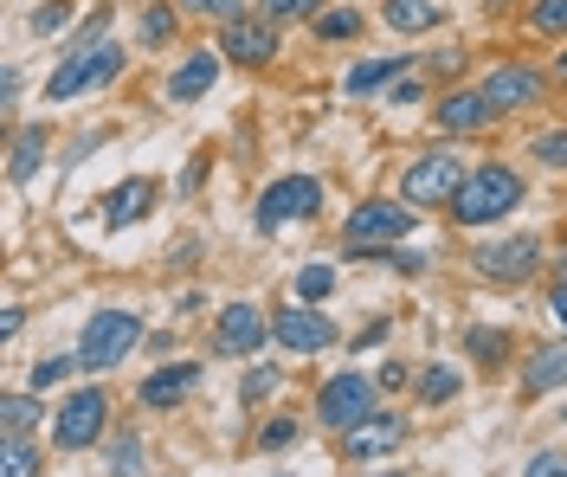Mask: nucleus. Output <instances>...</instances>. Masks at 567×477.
<instances>
[{"mask_svg": "<svg viewBox=\"0 0 567 477\" xmlns=\"http://www.w3.org/2000/svg\"><path fill=\"white\" fill-rule=\"evenodd\" d=\"M523 175L509 168V162H484V168H471L464 175V187L452 194V220L458 226H491V220H503L509 207H523Z\"/></svg>", "mask_w": 567, "mask_h": 477, "instance_id": "nucleus-1", "label": "nucleus"}, {"mask_svg": "<svg viewBox=\"0 0 567 477\" xmlns=\"http://www.w3.org/2000/svg\"><path fill=\"white\" fill-rule=\"evenodd\" d=\"M142 342V317L136 310H97L84 335H78V367H91V374H104V367L130 362V349Z\"/></svg>", "mask_w": 567, "mask_h": 477, "instance_id": "nucleus-2", "label": "nucleus"}, {"mask_svg": "<svg viewBox=\"0 0 567 477\" xmlns=\"http://www.w3.org/2000/svg\"><path fill=\"white\" fill-rule=\"evenodd\" d=\"M420 220V207H406V200H361L349 220H342V246L349 252H388L393 239H406Z\"/></svg>", "mask_w": 567, "mask_h": 477, "instance_id": "nucleus-3", "label": "nucleus"}, {"mask_svg": "<svg viewBox=\"0 0 567 477\" xmlns=\"http://www.w3.org/2000/svg\"><path fill=\"white\" fill-rule=\"evenodd\" d=\"M464 155L458 148H425L420 162L406 168V182H400V200L406 207H452V194L464 187Z\"/></svg>", "mask_w": 567, "mask_h": 477, "instance_id": "nucleus-4", "label": "nucleus"}, {"mask_svg": "<svg viewBox=\"0 0 567 477\" xmlns=\"http://www.w3.org/2000/svg\"><path fill=\"white\" fill-rule=\"evenodd\" d=\"M110 426V394L104 387H78L65 406H59V419H52V439L65 445V452H84V445H97Z\"/></svg>", "mask_w": 567, "mask_h": 477, "instance_id": "nucleus-5", "label": "nucleus"}, {"mask_svg": "<svg viewBox=\"0 0 567 477\" xmlns=\"http://www.w3.org/2000/svg\"><path fill=\"white\" fill-rule=\"evenodd\" d=\"M374 413V381L368 374H329L322 381V394H317V419L322 426H336V433H349V426H361Z\"/></svg>", "mask_w": 567, "mask_h": 477, "instance_id": "nucleus-6", "label": "nucleus"}, {"mask_svg": "<svg viewBox=\"0 0 567 477\" xmlns=\"http://www.w3.org/2000/svg\"><path fill=\"white\" fill-rule=\"evenodd\" d=\"M471 265H477V278H491V284H529L535 271H542V239L516 232V239L477 246V252H471Z\"/></svg>", "mask_w": 567, "mask_h": 477, "instance_id": "nucleus-7", "label": "nucleus"}, {"mask_svg": "<svg viewBox=\"0 0 567 477\" xmlns=\"http://www.w3.org/2000/svg\"><path fill=\"white\" fill-rule=\"evenodd\" d=\"M116 72H123V52H116V45L71 52L65 65L52 72V84H45V104H65V97H78V91H97V84H110Z\"/></svg>", "mask_w": 567, "mask_h": 477, "instance_id": "nucleus-8", "label": "nucleus"}, {"mask_svg": "<svg viewBox=\"0 0 567 477\" xmlns=\"http://www.w3.org/2000/svg\"><path fill=\"white\" fill-rule=\"evenodd\" d=\"M317 207H322V182L317 175H284V182L265 187V200H258V226L278 232V226H290V220H310Z\"/></svg>", "mask_w": 567, "mask_h": 477, "instance_id": "nucleus-9", "label": "nucleus"}, {"mask_svg": "<svg viewBox=\"0 0 567 477\" xmlns=\"http://www.w3.org/2000/svg\"><path fill=\"white\" fill-rule=\"evenodd\" d=\"M271 342L290 349V355H322V349H336V323L322 317L317 303H297V310L271 317Z\"/></svg>", "mask_w": 567, "mask_h": 477, "instance_id": "nucleus-10", "label": "nucleus"}, {"mask_svg": "<svg viewBox=\"0 0 567 477\" xmlns=\"http://www.w3.org/2000/svg\"><path fill=\"white\" fill-rule=\"evenodd\" d=\"M219 355H239V362H251L265 342H271V317L258 310V303H226L219 310Z\"/></svg>", "mask_w": 567, "mask_h": 477, "instance_id": "nucleus-11", "label": "nucleus"}, {"mask_svg": "<svg viewBox=\"0 0 567 477\" xmlns=\"http://www.w3.org/2000/svg\"><path fill=\"white\" fill-rule=\"evenodd\" d=\"M406 445V413H368L361 426H349L342 433V452H349L354 465H368V458H388V452H400Z\"/></svg>", "mask_w": 567, "mask_h": 477, "instance_id": "nucleus-12", "label": "nucleus"}, {"mask_svg": "<svg viewBox=\"0 0 567 477\" xmlns=\"http://www.w3.org/2000/svg\"><path fill=\"white\" fill-rule=\"evenodd\" d=\"M542 91H548V77L529 72V65H496L491 77H484V97L496 104V116L509 111H529V104H542Z\"/></svg>", "mask_w": 567, "mask_h": 477, "instance_id": "nucleus-13", "label": "nucleus"}, {"mask_svg": "<svg viewBox=\"0 0 567 477\" xmlns=\"http://www.w3.org/2000/svg\"><path fill=\"white\" fill-rule=\"evenodd\" d=\"M194 387H200V362H168L142 381V406H148V413H168V406H181Z\"/></svg>", "mask_w": 567, "mask_h": 477, "instance_id": "nucleus-14", "label": "nucleus"}, {"mask_svg": "<svg viewBox=\"0 0 567 477\" xmlns=\"http://www.w3.org/2000/svg\"><path fill=\"white\" fill-rule=\"evenodd\" d=\"M219 52L239 59V65H271L278 59V33H271V20H226V45Z\"/></svg>", "mask_w": 567, "mask_h": 477, "instance_id": "nucleus-15", "label": "nucleus"}, {"mask_svg": "<svg viewBox=\"0 0 567 477\" xmlns=\"http://www.w3.org/2000/svg\"><path fill=\"white\" fill-rule=\"evenodd\" d=\"M491 123H496V104L484 91H452V97H439V129H452V136L491 129Z\"/></svg>", "mask_w": 567, "mask_h": 477, "instance_id": "nucleus-16", "label": "nucleus"}, {"mask_svg": "<svg viewBox=\"0 0 567 477\" xmlns=\"http://www.w3.org/2000/svg\"><path fill=\"white\" fill-rule=\"evenodd\" d=\"M155 194H162V187L148 182V175H130V182H123V187H110V200H104L110 214H104V220L116 226V232H123V226H136L142 214L155 207Z\"/></svg>", "mask_w": 567, "mask_h": 477, "instance_id": "nucleus-17", "label": "nucleus"}, {"mask_svg": "<svg viewBox=\"0 0 567 477\" xmlns=\"http://www.w3.org/2000/svg\"><path fill=\"white\" fill-rule=\"evenodd\" d=\"M555 387H567V342H555V349H535L529 367H523V394H529V401L555 394Z\"/></svg>", "mask_w": 567, "mask_h": 477, "instance_id": "nucleus-18", "label": "nucleus"}, {"mask_svg": "<svg viewBox=\"0 0 567 477\" xmlns=\"http://www.w3.org/2000/svg\"><path fill=\"white\" fill-rule=\"evenodd\" d=\"M213 77H219V52H194V59L168 77V104H194V97H207Z\"/></svg>", "mask_w": 567, "mask_h": 477, "instance_id": "nucleus-19", "label": "nucleus"}, {"mask_svg": "<svg viewBox=\"0 0 567 477\" xmlns=\"http://www.w3.org/2000/svg\"><path fill=\"white\" fill-rule=\"evenodd\" d=\"M381 20H388L393 33H439L445 27V7L439 0H388Z\"/></svg>", "mask_w": 567, "mask_h": 477, "instance_id": "nucleus-20", "label": "nucleus"}, {"mask_svg": "<svg viewBox=\"0 0 567 477\" xmlns=\"http://www.w3.org/2000/svg\"><path fill=\"white\" fill-rule=\"evenodd\" d=\"M393 77H400V59H368V65H354V72H349L342 91H349V97H374V91L393 84Z\"/></svg>", "mask_w": 567, "mask_h": 477, "instance_id": "nucleus-21", "label": "nucleus"}, {"mask_svg": "<svg viewBox=\"0 0 567 477\" xmlns=\"http://www.w3.org/2000/svg\"><path fill=\"white\" fill-rule=\"evenodd\" d=\"M39 155H45V123H33V129H20V143H13V162H7V175H13V182H33Z\"/></svg>", "mask_w": 567, "mask_h": 477, "instance_id": "nucleus-22", "label": "nucleus"}, {"mask_svg": "<svg viewBox=\"0 0 567 477\" xmlns=\"http://www.w3.org/2000/svg\"><path fill=\"white\" fill-rule=\"evenodd\" d=\"M45 471V458H39L33 439H7L0 445V477H39Z\"/></svg>", "mask_w": 567, "mask_h": 477, "instance_id": "nucleus-23", "label": "nucleus"}, {"mask_svg": "<svg viewBox=\"0 0 567 477\" xmlns=\"http://www.w3.org/2000/svg\"><path fill=\"white\" fill-rule=\"evenodd\" d=\"M0 426H7V439H27L39 426V401L33 394H7V401H0Z\"/></svg>", "mask_w": 567, "mask_h": 477, "instance_id": "nucleus-24", "label": "nucleus"}, {"mask_svg": "<svg viewBox=\"0 0 567 477\" xmlns=\"http://www.w3.org/2000/svg\"><path fill=\"white\" fill-rule=\"evenodd\" d=\"M452 394H458V367L432 362V367L420 374V401H425V406H439V401H452Z\"/></svg>", "mask_w": 567, "mask_h": 477, "instance_id": "nucleus-25", "label": "nucleus"}, {"mask_svg": "<svg viewBox=\"0 0 567 477\" xmlns=\"http://www.w3.org/2000/svg\"><path fill=\"white\" fill-rule=\"evenodd\" d=\"M329 291H336V271L329 265H303L297 271V303H322Z\"/></svg>", "mask_w": 567, "mask_h": 477, "instance_id": "nucleus-26", "label": "nucleus"}, {"mask_svg": "<svg viewBox=\"0 0 567 477\" xmlns=\"http://www.w3.org/2000/svg\"><path fill=\"white\" fill-rule=\"evenodd\" d=\"M464 349H471V355H477V362H509V335H503V330H471V335H464Z\"/></svg>", "mask_w": 567, "mask_h": 477, "instance_id": "nucleus-27", "label": "nucleus"}, {"mask_svg": "<svg viewBox=\"0 0 567 477\" xmlns=\"http://www.w3.org/2000/svg\"><path fill=\"white\" fill-rule=\"evenodd\" d=\"M136 33H142V45H168L175 39V7H148Z\"/></svg>", "mask_w": 567, "mask_h": 477, "instance_id": "nucleus-28", "label": "nucleus"}, {"mask_svg": "<svg viewBox=\"0 0 567 477\" xmlns=\"http://www.w3.org/2000/svg\"><path fill=\"white\" fill-rule=\"evenodd\" d=\"M104 33H110V7H97V13H91V20H84L78 33H71L65 59H71V52H91V45H104Z\"/></svg>", "mask_w": 567, "mask_h": 477, "instance_id": "nucleus-29", "label": "nucleus"}, {"mask_svg": "<svg viewBox=\"0 0 567 477\" xmlns=\"http://www.w3.org/2000/svg\"><path fill=\"white\" fill-rule=\"evenodd\" d=\"M317 33H322V39H354V33H361V13H354V7H336V13H317Z\"/></svg>", "mask_w": 567, "mask_h": 477, "instance_id": "nucleus-30", "label": "nucleus"}, {"mask_svg": "<svg viewBox=\"0 0 567 477\" xmlns=\"http://www.w3.org/2000/svg\"><path fill=\"white\" fill-rule=\"evenodd\" d=\"M529 27L535 33H567V0H535V13H529Z\"/></svg>", "mask_w": 567, "mask_h": 477, "instance_id": "nucleus-31", "label": "nucleus"}, {"mask_svg": "<svg viewBox=\"0 0 567 477\" xmlns=\"http://www.w3.org/2000/svg\"><path fill=\"white\" fill-rule=\"evenodd\" d=\"M65 20H71V0H45V7L33 13V33L52 39V33H65Z\"/></svg>", "mask_w": 567, "mask_h": 477, "instance_id": "nucleus-32", "label": "nucleus"}, {"mask_svg": "<svg viewBox=\"0 0 567 477\" xmlns=\"http://www.w3.org/2000/svg\"><path fill=\"white\" fill-rule=\"evenodd\" d=\"M181 7L200 20H246V0H181Z\"/></svg>", "mask_w": 567, "mask_h": 477, "instance_id": "nucleus-33", "label": "nucleus"}, {"mask_svg": "<svg viewBox=\"0 0 567 477\" xmlns=\"http://www.w3.org/2000/svg\"><path fill=\"white\" fill-rule=\"evenodd\" d=\"M322 0H265V20H317Z\"/></svg>", "mask_w": 567, "mask_h": 477, "instance_id": "nucleus-34", "label": "nucleus"}, {"mask_svg": "<svg viewBox=\"0 0 567 477\" xmlns=\"http://www.w3.org/2000/svg\"><path fill=\"white\" fill-rule=\"evenodd\" d=\"M535 155H542L548 168H567V129H548V136H535Z\"/></svg>", "mask_w": 567, "mask_h": 477, "instance_id": "nucleus-35", "label": "nucleus"}, {"mask_svg": "<svg viewBox=\"0 0 567 477\" xmlns=\"http://www.w3.org/2000/svg\"><path fill=\"white\" fill-rule=\"evenodd\" d=\"M71 367H78V355H71V362H33V394H45V387H59V381H65Z\"/></svg>", "mask_w": 567, "mask_h": 477, "instance_id": "nucleus-36", "label": "nucleus"}, {"mask_svg": "<svg viewBox=\"0 0 567 477\" xmlns=\"http://www.w3.org/2000/svg\"><path fill=\"white\" fill-rule=\"evenodd\" d=\"M523 477H567V452H535Z\"/></svg>", "mask_w": 567, "mask_h": 477, "instance_id": "nucleus-37", "label": "nucleus"}, {"mask_svg": "<svg viewBox=\"0 0 567 477\" xmlns=\"http://www.w3.org/2000/svg\"><path fill=\"white\" fill-rule=\"evenodd\" d=\"M290 439H297V419H271V426L258 433V445H265V452H284Z\"/></svg>", "mask_w": 567, "mask_h": 477, "instance_id": "nucleus-38", "label": "nucleus"}, {"mask_svg": "<svg viewBox=\"0 0 567 477\" xmlns=\"http://www.w3.org/2000/svg\"><path fill=\"white\" fill-rule=\"evenodd\" d=\"M207 155H187V168H181V194H200V182H207Z\"/></svg>", "mask_w": 567, "mask_h": 477, "instance_id": "nucleus-39", "label": "nucleus"}, {"mask_svg": "<svg viewBox=\"0 0 567 477\" xmlns=\"http://www.w3.org/2000/svg\"><path fill=\"white\" fill-rule=\"evenodd\" d=\"M265 394H278V367H258V374H246V401H265Z\"/></svg>", "mask_w": 567, "mask_h": 477, "instance_id": "nucleus-40", "label": "nucleus"}, {"mask_svg": "<svg viewBox=\"0 0 567 477\" xmlns=\"http://www.w3.org/2000/svg\"><path fill=\"white\" fill-rule=\"evenodd\" d=\"M136 465H142L136 439H123V445H116V465H110V471H116V477H136Z\"/></svg>", "mask_w": 567, "mask_h": 477, "instance_id": "nucleus-41", "label": "nucleus"}, {"mask_svg": "<svg viewBox=\"0 0 567 477\" xmlns=\"http://www.w3.org/2000/svg\"><path fill=\"white\" fill-rule=\"evenodd\" d=\"M388 104H420V77H393V84H388Z\"/></svg>", "mask_w": 567, "mask_h": 477, "instance_id": "nucleus-42", "label": "nucleus"}, {"mask_svg": "<svg viewBox=\"0 0 567 477\" xmlns=\"http://www.w3.org/2000/svg\"><path fill=\"white\" fill-rule=\"evenodd\" d=\"M548 310H555V323H561V335H567V278L548 291Z\"/></svg>", "mask_w": 567, "mask_h": 477, "instance_id": "nucleus-43", "label": "nucleus"}, {"mask_svg": "<svg viewBox=\"0 0 567 477\" xmlns=\"http://www.w3.org/2000/svg\"><path fill=\"white\" fill-rule=\"evenodd\" d=\"M381 258H388L393 271H425V258H420V252H381Z\"/></svg>", "mask_w": 567, "mask_h": 477, "instance_id": "nucleus-44", "label": "nucleus"}, {"mask_svg": "<svg viewBox=\"0 0 567 477\" xmlns=\"http://www.w3.org/2000/svg\"><path fill=\"white\" fill-rule=\"evenodd\" d=\"M458 65H464L458 45H452V52H432V72H458Z\"/></svg>", "mask_w": 567, "mask_h": 477, "instance_id": "nucleus-45", "label": "nucleus"}, {"mask_svg": "<svg viewBox=\"0 0 567 477\" xmlns=\"http://www.w3.org/2000/svg\"><path fill=\"white\" fill-rule=\"evenodd\" d=\"M555 77H561V84H567V52H561V59H555Z\"/></svg>", "mask_w": 567, "mask_h": 477, "instance_id": "nucleus-46", "label": "nucleus"}, {"mask_svg": "<svg viewBox=\"0 0 567 477\" xmlns=\"http://www.w3.org/2000/svg\"><path fill=\"white\" fill-rule=\"evenodd\" d=\"M368 477H406V471H368Z\"/></svg>", "mask_w": 567, "mask_h": 477, "instance_id": "nucleus-47", "label": "nucleus"}, {"mask_svg": "<svg viewBox=\"0 0 567 477\" xmlns=\"http://www.w3.org/2000/svg\"><path fill=\"white\" fill-rule=\"evenodd\" d=\"M561 278H567V252H561Z\"/></svg>", "mask_w": 567, "mask_h": 477, "instance_id": "nucleus-48", "label": "nucleus"}, {"mask_svg": "<svg viewBox=\"0 0 567 477\" xmlns=\"http://www.w3.org/2000/svg\"><path fill=\"white\" fill-rule=\"evenodd\" d=\"M561 419H567V406H561Z\"/></svg>", "mask_w": 567, "mask_h": 477, "instance_id": "nucleus-49", "label": "nucleus"}]
</instances>
